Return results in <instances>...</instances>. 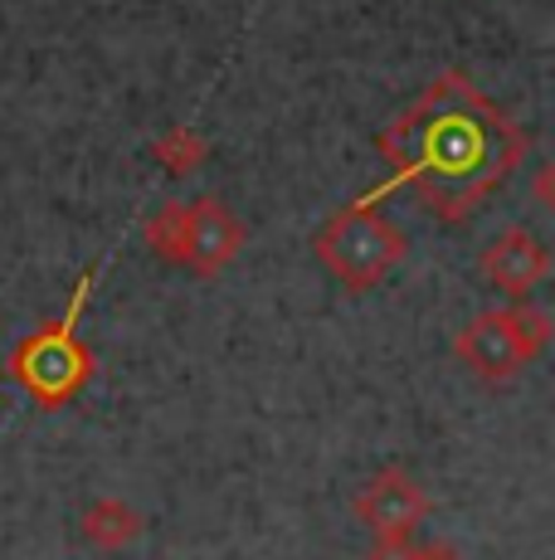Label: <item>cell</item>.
Wrapping results in <instances>:
<instances>
[{
  "label": "cell",
  "mask_w": 555,
  "mask_h": 560,
  "mask_svg": "<svg viewBox=\"0 0 555 560\" xmlns=\"http://www.w3.org/2000/svg\"><path fill=\"white\" fill-rule=\"evenodd\" d=\"M536 200H541V210H551V166H541V176H536Z\"/></svg>",
  "instance_id": "13"
},
{
  "label": "cell",
  "mask_w": 555,
  "mask_h": 560,
  "mask_svg": "<svg viewBox=\"0 0 555 560\" xmlns=\"http://www.w3.org/2000/svg\"><path fill=\"white\" fill-rule=\"evenodd\" d=\"M527 147L531 137L487 93H477L463 69H448L424 89L410 113H400L380 132V156L394 166V176L356 205L376 210V200L414 186L434 220L458 224L507 180Z\"/></svg>",
  "instance_id": "1"
},
{
  "label": "cell",
  "mask_w": 555,
  "mask_h": 560,
  "mask_svg": "<svg viewBox=\"0 0 555 560\" xmlns=\"http://www.w3.org/2000/svg\"><path fill=\"white\" fill-rule=\"evenodd\" d=\"M483 278L493 288H501L507 298H521V293H531L536 283H546V273H551V254H546V244L536 240V234L527 230V224H507V230L497 234L493 244L483 249Z\"/></svg>",
  "instance_id": "7"
},
{
  "label": "cell",
  "mask_w": 555,
  "mask_h": 560,
  "mask_svg": "<svg viewBox=\"0 0 555 560\" xmlns=\"http://www.w3.org/2000/svg\"><path fill=\"white\" fill-rule=\"evenodd\" d=\"M142 240L152 244L156 258H166V264H180V268H186V200L156 205V210L146 214V224H142Z\"/></svg>",
  "instance_id": "9"
},
{
  "label": "cell",
  "mask_w": 555,
  "mask_h": 560,
  "mask_svg": "<svg viewBox=\"0 0 555 560\" xmlns=\"http://www.w3.org/2000/svg\"><path fill=\"white\" fill-rule=\"evenodd\" d=\"M414 560H463V551L453 541H424L414 546Z\"/></svg>",
  "instance_id": "12"
},
{
  "label": "cell",
  "mask_w": 555,
  "mask_h": 560,
  "mask_svg": "<svg viewBox=\"0 0 555 560\" xmlns=\"http://www.w3.org/2000/svg\"><path fill=\"white\" fill-rule=\"evenodd\" d=\"M152 156L162 161L170 176H196V171L205 166V156H210V142L196 132V127H170L166 137H156Z\"/></svg>",
  "instance_id": "10"
},
{
  "label": "cell",
  "mask_w": 555,
  "mask_h": 560,
  "mask_svg": "<svg viewBox=\"0 0 555 560\" xmlns=\"http://www.w3.org/2000/svg\"><path fill=\"white\" fill-rule=\"evenodd\" d=\"M244 249V224L234 220V210L220 196L186 200V268L190 273L215 278L220 268L234 264V254Z\"/></svg>",
  "instance_id": "5"
},
{
  "label": "cell",
  "mask_w": 555,
  "mask_h": 560,
  "mask_svg": "<svg viewBox=\"0 0 555 560\" xmlns=\"http://www.w3.org/2000/svg\"><path fill=\"white\" fill-rule=\"evenodd\" d=\"M555 322L546 307H493V312H477L463 331L453 337V357L463 361L468 375L487 385H501L521 371L527 361H536L546 351Z\"/></svg>",
  "instance_id": "3"
},
{
  "label": "cell",
  "mask_w": 555,
  "mask_h": 560,
  "mask_svg": "<svg viewBox=\"0 0 555 560\" xmlns=\"http://www.w3.org/2000/svg\"><path fill=\"white\" fill-rule=\"evenodd\" d=\"M93 283H98V268H88V273L79 278V288H73V298H69V312H63L55 327H39L35 337H25L15 361H10V375H15L39 405H63L93 375V351L79 347V317H83V303H88Z\"/></svg>",
  "instance_id": "2"
},
{
  "label": "cell",
  "mask_w": 555,
  "mask_h": 560,
  "mask_svg": "<svg viewBox=\"0 0 555 560\" xmlns=\"http://www.w3.org/2000/svg\"><path fill=\"white\" fill-rule=\"evenodd\" d=\"M361 526L370 532H414V526L429 516V492L410 478L404 468H380L366 488L351 502Z\"/></svg>",
  "instance_id": "6"
},
{
  "label": "cell",
  "mask_w": 555,
  "mask_h": 560,
  "mask_svg": "<svg viewBox=\"0 0 555 560\" xmlns=\"http://www.w3.org/2000/svg\"><path fill=\"white\" fill-rule=\"evenodd\" d=\"M366 560H414V532H376Z\"/></svg>",
  "instance_id": "11"
},
{
  "label": "cell",
  "mask_w": 555,
  "mask_h": 560,
  "mask_svg": "<svg viewBox=\"0 0 555 560\" xmlns=\"http://www.w3.org/2000/svg\"><path fill=\"white\" fill-rule=\"evenodd\" d=\"M142 536V512L122 498H98L83 508V541L98 551H122Z\"/></svg>",
  "instance_id": "8"
},
{
  "label": "cell",
  "mask_w": 555,
  "mask_h": 560,
  "mask_svg": "<svg viewBox=\"0 0 555 560\" xmlns=\"http://www.w3.org/2000/svg\"><path fill=\"white\" fill-rule=\"evenodd\" d=\"M312 249L346 288H376L394 264H404L410 234H404L394 220H386V214H376V210L351 200L346 210H336L332 220L317 230Z\"/></svg>",
  "instance_id": "4"
}]
</instances>
